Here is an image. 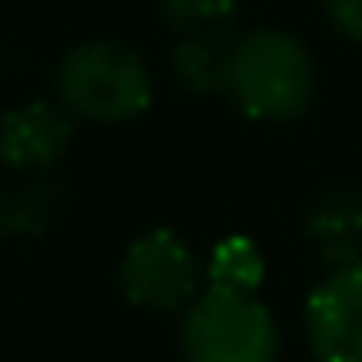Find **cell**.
<instances>
[{"instance_id":"cell-13","label":"cell","mask_w":362,"mask_h":362,"mask_svg":"<svg viewBox=\"0 0 362 362\" xmlns=\"http://www.w3.org/2000/svg\"><path fill=\"white\" fill-rule=\"evenodd\" d=\"M0 238H4V206H0Z\"/></svg>"},{"instance_id":"cell-9","label":"cell","mask_w":362,"mask_h":362,"mask_svg":"<svg viewBox=\"0 0 362 362\" xmlns=\"http://www.w3.org/2000/svg\"><path fill=\"white\" fill-rule=\"evenodd\" d=\"M226 32H195L180 35L168 51V71L172 82L191 98L222 94V74H226Z\"/></svg>"},{"instance_id":"cell-4","label":"cell","mask_w":362,"mask_h":362,"mask_svg":"<svg viewBox=\"0 0 362 362\" xmlns=\"http://www.w3.org/2000/svg\"><path fill=\"white\" fill-rule=\"evenodd\" d=\"M203 281L206 265L199 261V253L168 226L144 230L141 238H133L117 265L121 296L133 308L160 315L187 312V304L203 292Z\"/></svg>"},{"instance_id":"cell-2","label":"cell","mask_w":362,"mask_h":362,"mask_svg":"<svg viewBox=\"0 0 362 362\" xmlns=\"http://www.w3.org/2000/svg\"><path fill=\"white\" fill-rule=\"evenodd\" d=\"M55 98L90 125H125L152 105V71L117 40H86L55 66Z\"/></svg>"},{"instance_id":"cell-8","label":"cell","mask_w":362,"mask_h":362,"mask_svg":"<svg viewBox=\"0 0 362 362\" xmlns=\"http://www.w3.org/2000/svg\"><path fill=\"white\" fill-rule=\"evenodd\" d=\"M0 206H4V238H40L63 218L66 187L55 172H32L20 175L8 195H0Z\"/></svg>"},{"instance_id":"cell-3","label":"cell","mask_w":362,"mask_h":362,"mask_svg":"<svg viewBox=\"0 0 362 362\" xmlns=\"http://www.w3.org/2000/svg\"><path fill=\"white\" fill-rule=\"evenodd\" d=\"M180 346L187 362H276L281 327L257 292L203 288L183 312Z\"/></svg>"},{"instance_id":"cell-5","label":"cell","mask_w":362,"mask_h":362,"mask_svg":"<svg viewBox=\"0 0 362 362\" xmlns=\"http://www.w3.org/2000/svg\"><path fill=\"white\" fill-rule=\"evenodd\" d=\"M304 335L315 362H362V261L327 269L308 292Z\"/></svg>"},{"instance_id":"cell-10","label":"cell","mask_w":362,"mask_h":362,"mask_svg":"<svg viewBox=\"0 0 362 362\" xmlns=\"http://www.w3.org/2000/svg\"><path fill=\"white\" fill-rule=\"evenodd\" d=\"M265 281V253L253 238L230 234L206 257V288L226 292H257Z\"/></svg>"},{"instance_id":"cell-12","label":"cell","mask_w":362,"mask_h":362,"mask_svg":"<svg viewBox=\"0 0 362 362\" xmlns=\"http://www.w3.org/2000/svg\"><path fill=\"white\" fill-rule=\"evenodd\" d=\"M327 16L343 40L362 43V0H327Z\"/></svg>"},{"instance_id":"cell-1","label":"cell","mask_w":362,"mask_h":362,"mask_svg":"<svg viewBox=\"0 0 362 362\" xmlns=\"http://www.w3.org/2000/svg\"><path fill=\"white\" fill-rule=\"evenodd\" d=\"M320 74L304 43L284 28H253L230 40L222 98L250 121H296L312 110Z\"/></svg>"},{"instance_id":"cell-11","label":"cell","mask_w":362,"mask_h":362,"mask_svg":"<svg viewBox=\"0 0 362 362\" xmlns=\"http://www.w3.org/2000/svg\"><path fill=\"white\" fill-rule=\"evenodd\" d=\"M156 12L175 35L226 32L238 12V0H156Z\"/></svg>"},{"instance_id":"cell-7","label":"cell","mask_w":362,"mask_h":362,"mask_svg":"<svg viewBox=\"0 0 362 362\" xmlns=\"http://www.w3.org/2000/svg\"><path fill=\"white\" fill-rule=\"evenodd\" d=\"M304 234L327 269L362 261V191L351 183L327 187L308 206Z\"/></svg>"},{"instance_id":"cell-6","label":"cell","mask_w":362,"mask_h":362,"mask_svg":"<svg viewBox=\"0 0 362 362\" xmlns=\"http://www.w3.org/2000/svg\"><path fill=\"white\" fill-rule=\"evenodd\" d=\"M74 141V117L59 102H24L0 117V164L16 175L55 172Z\"/></svg>"}]
</instances>
